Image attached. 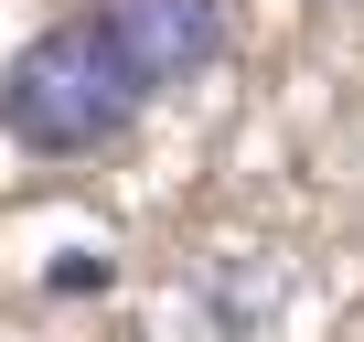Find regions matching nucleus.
Returning <instances> with one entry per match:
<instances>
[{
  "instance_id": "obj_1",
  "label": "nucleus",
  "mask_w": 364,
  "mask_h": 342,
  "mask_svg": "<svg viewBox=\"0 0 364 342\" xmlns=\"http://www.w3.org/2000/svg\"><path fill=\"white\" fill-rule=\"evenodd\" d=\"M139 96H150V86L129 75V54L107 43L97 11L33 33L11 65H0V128H11L33 160H86V150H107V139L139 118Z\"/></svg>"
},
{
  "instance_id": "obj_2",
  "label": "nucleus",
  "mask_w": 364,
  "mask_h": 342,
  "mask_svg": "<svg viewBox=\"0 0 364 342\" xmlns=\"http://www.w3.org/2000/svg\"><path fill=\"white\" fill-rule=\"evenodd\" d=\"M97 22H107V43L129 54V75L150 96L225 65V0H97Z\"/></svg>"
}]
</instances>
